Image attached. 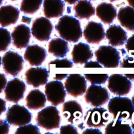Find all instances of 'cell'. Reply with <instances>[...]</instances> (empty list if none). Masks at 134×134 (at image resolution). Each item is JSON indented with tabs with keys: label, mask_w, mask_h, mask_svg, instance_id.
<instances>
[{
	"label": "cell",
	"mask_w": 134,
	"mask_h": 134,
	"mask_svg": "<svg viewBox=\"0 0 134 134\" xmlns=\"http://www.w3.org/2000/svg\"><path fill=\"white\" fill-rule=\"evenodd\" d=\"M55 28L60 36L66 41L77 43L82 36L80 22L71 16H62L55 26Z\"/></svg>",
	"instance_id": "cell-1"
},
{
	"label": "cell",
	"mask_w": 134,
	"mask_h": 134,
	"mask_svg": "<svg viewBox=\"0 0 134 134\" xmlns=\"http://www.w3.org/2000/svg\"><path fill=\"white\" fill-rule=\"evenodd\" d=\"M109 111L114 119L131 120L134 114V108L132 100L128 98L117 96L109 102Z\"/></svg>",
	"instance_id": "cell-2"
},
{
	"label": "cell",
	"mask_w": 134,
	"mask_h": 134,
	"mask_svg": "<svg viewBox=\"0 0 134 134\" xmlns=\"http://www.w3.org/2000/svg\"><path fill=\"white\" fill-rule=\"evenodd\" d=\"M36 122L46 130L58 129L60 127V113L55 106H48L37 113Z\"/></svg>",
	"instance_id": "cell-3"
},
{
	"label": "cell",
	"mask_w": 134,
	"mask_h": 134,
	"mask_svg": "<svg viewBox=\"0 0 134 134\" xmlns=\"http://www.w3.org/2000/svg\"><path fill=\"white\" fill-rule=\"evenodd\" d=\"M96 61L106 68H116L120 65V56L112 46H101L95 52Z\"/></svg>",
	"instance_id": "cell-4"
},
{
	"label": "cell",
	"mask_w": 134,
	"mask_h": 134,
	"mask_svg": "<svg viewBox=\"0 0 134 134\" xmlns=\"http://www.w3.org/2000/svg\"><path fill=\"white\" fill-rule=\"evenodd\" d=\"M32 115L24 107L15 104L8 109L6 113V120L9 124L14 126H21L30 124Z\"/></svg>",
	"instance_id": "cell-5"
},
{
	"label": "cell",
	"mask_w": 134,
	"mask_h": 134,
	"mask_svg": "<svg viewBox=\"0 0 134 134\" xmlns=\"http://www.w3.org/2000/svg\"><path fill=\"white\" fill-rule=\"evenodd\" d=\"M109 98L110 94L107 89L98 85H92L85 92V101L94 107L105 105Z\"/></svg>",
	"instance_id": "cell-6"
},
{
	"label": "cell",
	"mask_w": 134,
	"mask_h": 134,
	"mask_svg": "<svg viewBox=\"0 0 134 134\" xmlns=\"http://www.w3.org/2000/svg\"><path fill=\"white\" fill-rule=\"evenodd\" d=\"M107 80L109 90L115 95L119 96H126L132 90V82L124 75L113 74Z\"/></svg>",
	"instance_id": "cell-7"
},
{
	"label": "cell",
	"mask_w": 134,
	"mask_h": 134,
	"mask_svg": "<svg viewBox=\"0 0 134 134\" xmlns=\"http://www.w3.org/2000/svg\"><path fill=\"white\" fill-rule=\"evenodd\" d=\"M44 93L47 100L54 106L64 103L66 92L64 84L60 81L56 80L46 83Z\"/></svg>",
	"instance_id": "cell-8"
},
{
	"label": "cell",
	"mask_w": 134,
	"mask_h": 134,
	"mask_svg": "<svg viewBox=\"0 0 134 134\" xmlns=\"http://www.w3.org/2000/svg\"><path fill=\"white\" fill-rule=\"evenodd\" d=\"M1 63L5 73L15 77L23 69L24 59L17 52L7 51L3 56Z\"/></svg>",
	"instance_id": "cell-9"
},
{
	"label": "cell",
	"mask_w": 134,
	"mask_h": 134,
	"mask_svg": "<svg viewBox=\"0 0 134 134\" xmlns=\"http://www.w3.org/2000/svg\"><path fill=\"white\" fill-rule=\"evenodd\" d=\"M86 86L85 77L80 74L68 75L64 83L66 92L74 98H77L85 94Z\"/></svg>",
	"instance_id": "cell-10"
},
{
	"label": "cell",
	"mask_w": 134,
	"mask_h": 134,
	"mask_svg": "<svg viewBox=\"0 0 134 134\" xmlns=\"http://www.w3.org/2000/svg\"><path fill=\"white\" fill-rule=\"evenodd\" d=\"M52 30L53 26L49 19L46 17H39L33 22L31 31L34 38L43 42L49 40Z\"/></svg>",
	"instance_id": "cell-11"
},
{
	"label": "cell",
	"mask_w": 134,
	"mask_h": 134,
	"mask_svg": "<svg viewBox=\"0 0 134 134\" xmlns=\"http://www.w3.org/2000/svg\"><path fill=\"white\" fill-rule=\"evenodd\" d=\"M109 115L107 110L103 107H95L89 109L85 116L86 125L90 128H98L103 127L108 122Z\"/></svg>",
	"instance_id": "cell-12"
},
{
	"label": "cell",
	"mask_w": 134,
	"mask_h": 134,
	"mask_svg": "<svg viewBox=\"0 0 134 134\" xmlns=\"http://www.w3.org/2000/svg\"><path fill=\"white\" fill-rule=\"evenodd\" d=\"M26 90V86L22 80L14 78L8 82L5 88V99L8 102L18 103L22 99Z\"/></svg>",
	"instance_id": "cell-13"
},
{
	"label": "cell",
	"mask_w": 134,
	"mask_h": 134,
	"mask_svg": "<svg viewBox=\"0 0 134 134\" xmlns=\"http://www.w3.org/2000/svg\"><path fill=\"white\" fill-rule=\"evenodd\" d=\"M85 40L92 44H99L105 39L104 27L101 23L90 21L87 24L83 31Z\"/></svg>",
	"instance_id": "cell-14"
},
{
	"label": "cell",
	"mask_w": 134,
	"mask_h": 134,
	"mask_svg": "<svg viewBox=\"0 0 134 134\" xmlns=\"http://www.w3.org/2000/svg\"><path fill=\"white\" fill-rule=\"evenodd\" d=\"M25 77L27 85L38 88L46 85L49 77V73L46 68H31L26 71Z\"/></svg>",
	"instance_id": "cell-15"
},
{
	"label": "cell",
	"mask_w": 134,
	"mask_h": 134,
	"mask_svg": "<svg viewBox=\"0 0 134 134\" xmlns=\"http://www.w3.org/2000/svg\"><path fill=\"white\" fill-rule=\"evenodd\" d=\"M10 36L16 48L21 49L27 47L31 37L30 27L25 24L18 25L14 28Z\"/></svg>",
	"instance_id": "cell-16"
},
{
	"label": "cell",
	"mask_w": 134,
	"mask_h": 134,
	"mask_svg": "<svg viewBox=\"0 0 134 134\" xmlns=\"http://www.w3.org/2000/svg\"><path fill=\"white\" fill-rule=\"evenodd\" d=\"M24 58L31 66H39L47 56L46 50L37 44L27 46L24 52Z\"/></svg>",
	"instance_id": "cell-17"
},
{
	"label": "cell",
	"mask_w": 134,
	"mask_h": 134,
	"mask_svg": "<svg viewBox=\"0 0 134 134\" xmlns=\"http://www.w3.org/2000/svg\"><path fill=\"white\" fill-rule=\"evenodd\" d=\"M62 113L64 118L71 124H77L82 117V107L75 100L68 101L64 103Z\"/></svg>",
	"instance_id": "cell-18"
},
{
	"label": "cell",
	"mask_w": 134,
	"mask_h": 134,
	"mask_svg": "<svg viewBox=\"0 0 134 134\" xmlns=\"http://www.w3.org/2000/svg\"><path fill=\"white\" fill-rule=\"evenodd\" d=\"M73 64L72 62L67 58L56 59L48 63V68L52 78L57 81H62L68 76V73H65L64 69L72 68Z\"/></svg>",
	"instance_id": "cell-19"
},
{
	"label": "cell",
	"mask_w": 134,
	"mask_h": 134,
	"mask_svg": "<svg viewBox=\"0 0 134 134\" xmlns=\"http://www.w3.org/2000/svg\"><path fill=\"white\" fill-rule=\"evenodd\" d=\"M105 37L112 47H120L126 42L127 33L119 25H111L105 33Z\"/></svg>",
	"instance_id": "cell-20"
},
{
	"label": "cell",
	"mask_w": 134,
	"mask_h": 134,
	"mask_svg": "<svg viewBox=\"0 0 134 134\" xmlns=\"http://www.w3.org/2000/svg\"><path fill=\"white\" fill-rule=\"evenodd\" d=\"M93 52L90 46L84 43L75 44L71 52L73 62L76 64H86L93 58Z\"/></svg>",
	"instance_id": "cell-21"
},
{
	"label": "cell",
	"mask_w": 134,
	"mask_h": 134,
	"mask_svg": "<svg viewBox=\"0 0 134 134\" xmlns=\"http://www.w3.org/2000/svg\"><path fill=\"white\" fill-rule=\"evenodd\" d=\"M96 16L105 24H111L117 15V11L113 4L107 2L101 3L96 9Z\"/></svg>",
	"instance_id": "cell-22"
},
{
	"label": "cell",
	"mask_w": 134,
	"mask_h": 134,
	"mask_svg": "<svg viewBox=\"0 0 134 134\" xmlns=\"http://www.w3.org/2000/svg\"><path fill=\"white\" fill-rule=\"evenodd\" d=\"M20 11L13 5H4L0 7V25L7 27L14 24L19 18Z\"/></svg>",
	"instance_id": "cell-23"
},
{
	"label": "cell",
	"mask_w": 134,
	"mask_h": 134,
	"mask_svg": "<svg viewBox=\"0 0 134 134\" xmlns=\"http://www.w3.org/2000/svg\"><path fill=\"white\" fill-rule=\"evenodd\" d=\"M43 13L47 18L61 16L64 11L65 5L63 0H44Z\"/></svg>",
	"instance_id": "cell-24"
},
{
	"label": "cell",
	"mask_w": 134,
	"mask_h": 134,
	"mask_svg": "<svg viewBox=\"0 0 134 134\" xmlns=\"http://www.w3.org/2000/svg\"><path fill=\"white\" fill-rule=\"evenodd\" d=\"M26 107L31 110H39L45 106L47 98L41 90L34 89L31 90L26 98Z\"/></svg>",
	"instance_id": "cell-25"
},
{
	"label": "cell",
	"mask_w": 134,
	"mask_h": 134,
	"mask_svg": "<svg viewBox=\"0 0 134 134\" xmlns=\"http://www.w3.org/2000/svg\"><path fill=\"white\" fill-rule=\"evenodd\" d=\"M117 18L122 26L130 31H134V9L130 6L121 7L117 14Z\"/></svg>",
	"instance_id": "cell-26"
},
{
	"label": "cell",
	"mask_w": 134,
	"mask_h": 134,
	"mask_svg": "<svg viewBox=\"0 0 134 134\" xmlns=\"http://www.w3.org/2000/svg\"><path fill=\"white\" fill-rule=\"evenodd\" d=\"M48 52L56 58H64L69 52L68 41L62 38L52 39L48 43Z\"/></svg>",
	"instance_id": "cell-27"
},
{
	"label": "cell",
	"mask_w": 134,
	"mask_h": 134,
	"mask_svg": "<svg viewBox=\"0 0 134 134\" xmlns=\"http://www.w3.org/2000/svg\"><path fill=\"white\" fill-rule=\"evenodd\" d=\"M75 3L73 9L75 16L79 19H89L95 14V8L90 1L79 0Z\"/></svg>",
	"instance_id": "cell-28"
},
{
	"label": "cell",
	"mask_w": 134,
	"mask_h": 134,
	"mask_svg": "<svg viewBox=\"0 0 134 134\" xmlns=\"http://www.w3.org/2000/svg\"><path fill=\"white\" fill-rule=\"evenodd\" d=\"M132 127L123 120L115 119L109 123L105 129V134H132Z\"/></svg>",
	"instance_id": "cell-29"
},
{
	"label": "cell",
	"mask_w": 134,
	"mask_h": 134,
	"mask_svg": "<svg viewBox=\"0 0 134 134\" xmlns=\"http://www.w3.org/2000/svg\"><path fill=\"white\" fill-rule=\"evenodd\" d=\"M43 1V0H22L20 10L25 14H34L40 9Z\"/></svg>",
	"instance_id": "cell-30"
},
{
	"label": "cell",
	"mask_w": 134,
	"mask_h": 134,
	"mask_svg": "<svg viewBox=\"0 0 134 134\" xmlns=\"http://www.w3.org/2000/svg\"><path fill=\"white\" fill-rule=\"evenodd\" d=\"M11 43V36L9 30L0 27V52L7 51Z\"/></svg>",
	"instance_id": "cell-31"
},
{
	"label": "cell",
	"mask_w": 134,
	"mask_h": 134,
	"mask_svg": "<svg viewBox=\"0 0 134 134\" xmlns=\"http://www.w3.org/2000/svg\"><path fill=\"white\" fill-rule=\"evenodd\" d=\"M84 76L91 85L105 84L109 78L107 74H85Z\"/></svg>",
	"instance_id": "cell-32"
},
{
	"label": "cell",
	"mask_w": 134,
	"mask_h": 134,
	"mask_svg": "<svg viewBox=\"0 0 134 134\" xmlns=\"http://www.w3.org/2000/svg\"><path fill=\"white\" fill-rule=\"evenodd\" d=\"M39 129L37 126L34 124H26V125L21 126L17 128L15 133H39Z\"/></svg>",
	"instance_id": "cell-33"
},
{
	"label": "cell",
	"mask_w": 134,
	"mask_h": 134,
	"mask_svg": "<svg viewBox=\"0 0 134 134\" xmlns=\"http://www.w3.org/2000/svg\"><path fill=\"white\" fill-rule=\"evenodd\" d=\"M60 133L61 134L64 133H75L78 134V131L77 128L73 126L72 124H68V125L63 126L60 128Z\"/></svg>",
	"instance_id": "cell-34"
},
{
	"label": "cell",
	"mask_w": 134,
	"mask_h": 134,
	"mask_svg": "<svg viewBox=\"0 0 134 134\" xmlns=\"http://www.w3.org/2000/svg\"><path fill=\"white\" fill-rule=\"evenodd\" d=\"M120 68H134V56L124 58L120 64Z\"/></svg>",
	"instance_id": "cell-35"
},
{
	"label": "cell",
	"mask_w": 134,
	"mask_h": 134,
	"mask_svg": "<svg viewBox=\"0 0 134 134\" xmlns=\"http://www.w3.org/2000/svg\"><path fill=\"white\" fill-rule=\"evenodd\" d=\"M126 49L132 56H134V34L128 39H127L126 43Z\"/></svg>",
	"instance_id": "cell-36"
},
{
	"label": "cell",
	"mask_w": 134,
	"mask_h": 134,
	"mask_svg": "<svg viewBox=\"0 0 134 134\" xmlns=\"http://www.w3.org/2000/svg\"><path fill=\"white\" fill-rule=\"evenodd\" d=\"M9 132V123L6 120L0 119V134H7Z\"/></svg>",
	"instance_id": "cell-37"
},
{
	"label": "cell",
	"mask_w": 134,
	"mask_h": 134,
	"mask_svg": "<svg viewBox=\"0 0 134 134\" xmlns=\"http://www.w3.org/2000/svg\"><path fill=\"white\" fill-rule=\"evenodd\" d=\"M85 68H102L103 66L99 64L98 62H94V61H90V62H87L85 64Z\"/></svg>",
	"instance_id": "cell-38"
},
{
	"label": "cell",
	"mask_w": 134,
	"mask_h": 134,
	"mask_svg": "<svg viewBox=\"0 0 134 134\" xmlns=\"http://www.w3.org/2000/svg\"><path fill=\"white\" fill-rule=\"evenodd\" d=\"M7 82V79L5 75L3 73H0V94L5 89Z\"/></svg>",
	"instance_id": "cell-39"
},
{
	"label": "cell",
	"mask_w": 134,
	"mask_h": 134,
	"mask_svg": "<svg viewBox=\"0 0 134 134\" xmlns=\"http://www.w3.org/2000/svg\"><path fill=\"white\" fill-rule=\"evenodd\" d=\"M6 111V102L0 98V116Z\"/></svg>",
	"instance_id": "cell-40"
},
{
	"label": "cell",
	"mask_w": 134,
	"mask_h": 134,
	"mask_svg": "<svg viewBox=\"0 0 134 134\" xmlns=\"http://www.w3.org/2000/svg\"><path fill=\"white\" fill-rule=\"evenodd\" d=\"M82 133H95V134H102V132L100 130L96 128H90V129H86V130L84 131Z\"/></svg>",
	"instance_id": "cell-41"
},
{
	"label": "cell",
	"mask_w": 134,
	"mask_h": 134,
	"mask_svg": "<svg viewBox=\"0 0 134 134\" xmlns=\"http://www.w3.org/2000/svg\"><path fill=\"white\" fill-rule=\"evenodd\" d=\"M64 1L69 5H73V4H75L76 2H77L79 0H64Z\"/></svg>",
	"instance_id": "cell-42"
},
{
	"label": "cell",
	"mask_w": 134,
	"mask_h": 134,
	"mask_svg": "<svg viewBox=\"0 0 134 134\" xmlns=\"http://www.w3.org/2000/svg\"><path fill=\"white\" fill-rule=\"evenodd\" d=\"M124 75L130 80H132L134 81V74H125Z\"/></svg>",
	"instance_id": "cell-43"
},
{
	"label": "cell",
	"mask_w": 134,
	"mask_h": 134,
	"mask_svg": "<svg viewBox=\"0 0 134 134\" xmlns=\"http://www.w3.org/2000/svg\"><path fill=\"white\" fill-rule=\"evenodd\" d=\"M128 3L129 4V5L132 7H133L134 9V0H126Z\"/></svg>",
	"instance_id": "cell-44"
},
{
	"label": "cell",
	"mask_w": 134,
	"mask_h": 134,
	"mask_svg": "<svg viewBox=\"0 0 134 134\" xmlns=\"http://www.w3.org/2000/svg\"><path fill=\"white\" fill-rule=\"evenodd\" d=\"M132 129L133 130V133H134V117L133 118V120H132Z\"/></svg>",
	"instance_id": "cell-45"
},
{
	"label": "cell",
	"mask_w": 134,
	"mask_h": 134,
	"mask_svg": "<svg viewBox=\"0 0 134 134\" xmlns=\"http://www.w3.org/2000/svg\"><path fill=\"white\" fill-rule=\"evenodd\" d=\"M132 104H133V108H134V95L133 96V97H132Z\"/></svg>",
	"instance_id": "cell-46"
},
{
	"label": "cell",
	"mask_w": 134,
	"mask_h": 134,
	"mask_svg": "<svg viewBox=\"0 0 134 134\" xmlns=\"http://www.w3.org/2000/svg\"><path fill=\"white\" fill-rule=\"evenodd\" d=\"M109 1H111V2H114V1H118V0H109Z\"/></svg>",
	"instance_id": "cell-47"
},
{
	"label": "cell",
	"mask_w": 134,
	"mask_h": 134,
	"mask_svg": "<svg viewBox=\"0 0 134 134\" xmlns=\"http://www.w3.org/2000/svg\"><path fill=\"white\" fill-rule=\"evenodd\" d=\"M3 1V0H0V5H1V3H2Z\"/></svg>",
	"instance_id": "cell-48"
},
{
	"label": "cell",
	"mask_w": 134,
	"mask_h": 134,
	"mask_svg": "<svg viewBox=\"0 0 134 134\" xmlns=\"http://www.w3.org/2000/svg\"><path fill=\"white\" fill-rule=\"evenodd\" d=\"M1 56H0V65H1Z\"/></svg>",
	"instance_id": "cell-49"
},
{
	"label": "cell",
	"mask_w": 134,
	"mask_h": 134,
	"mask_svg": "<svg viewBox=\"0 0 134 134\" xmlns=\"http://www.w3.org/2000/svg\"><path fill=\"white\" fill-rule=\"evenodd\" d=\"M10 1H16V0H10Z\"/></svg>",
	"instance_id": "cell-50"
},
{
	"label": "cell",
	"mask_w": 134,
	"mask_h": 134,
	"mask_svg": "<svg viewBox=\"0 0 134 134\" xmlns=\"http://www.w3.org/2000/svg\"><path fill=\"white\" fill-rule=\"evenodd\" d=\"M90 1H92V0H90Z\"/></svg>",
	"instance_id": "cell-51"
}]
</instances>
